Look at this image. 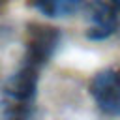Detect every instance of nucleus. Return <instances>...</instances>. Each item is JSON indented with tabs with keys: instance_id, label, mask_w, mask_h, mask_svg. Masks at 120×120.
<instances>
[{
	"instance_id": "0eeeda50",
	"label": "nucleus",
	"mask_w": 120,
	"mask_h": 120,
	"mask_svg": "<svg viewBox=\"0 0 120 120\" xmlns=\"http://www.w3.org/2000/svg\"><path fill=\"white\" fill-rule=\"evenodd\" d=\"M0 2H2V0H0Z\"/></svg>"
},
{
	"instance_id": "20e7f679",
	"label": "nucleus",
	"mask_w": 120,
	"mask_h": 120,
	"mask_svg": "<svg viewBox=\"0 0 120 120\" xmlns=\"http://www.w3.org/2000/svg\"><path fill=\"white\" fill-rule=\"evenodd\" d=\"M118 9L114 4L105 2V0H92L88 2V21L92 26L86 32L88 39L94 41H103L111 38L118 30Z\"/></svg>"
},
{
	"instance_id": "39448f33",
	"label": "nucleus",
	"mask_w": 120,
	"mask_h": 120,
	"mask_svg": "<svg viewBox=\"0 0 120 120\" xmlns=\"http://www.w3.org/2000/svg\"><path fill=\"white\" fill-rule=\"evenodd\" d=\"M86 0H32L34 8L47 17H68L77 13Z\"/></svg>"
},
{
	"instance_id": "7ed1b4c3",
	"label": "nucleus",
	"mask_w": 120,
	"mask_h": 120,
	"mask_svg": "<svg viewBox=\"0 0 120 120\" xmlns=\"http://www.w3.org/2000/svg\"><path fill=\"white\" fill-rule=\"evenodd\" d=\"M60 45V32L47 24H30L26 32V54L24 62L43 68Z\"/></svg>"
},
{
	"instance_id": "f03ea898",
	"label": "nucleus",
	"mask_w": 120,
	"mask_h": 120,
	"mask_svg": "<svg viewBox=\"0 0 120 120\" xmlns=\"http://www.w3.org/2000/svg\"><path fill=\"white\" fill-rule=\"evenodd\" d=\"M90 94L98 109L109 116H120V68H107L94 75Z\"/></svg>"
},
{
	"instance_id": "f257e3e1",
	"label": "nucleus",
	"mask_w": 120,
	"mask_h": 120,
	"mask_svg": "<svg viewBox=\"0 0 120 120\" xmlns=\"http://www.w3.org/2000/svg\"><path fill=\"white\" fill-rule=\"evenodd\" d=\"M38 79H39V68L24 62L6 82L4 86V98L8 111L6 116H30L32 107L38 94Z\"/></svg>"
},
{
	"instance_id": "423d86ee",
	"label": "nucleus",
	"mask_w": 120,
	"mask_h": 120,
	"mask_svg": "<svg viewBox=\"0 0 120 120\" xmlns=\"http://www.w3.org/2000/svg\"><path fill=\"white\" fill-rule=\"evenodd\" d=\"M111 2H112V4H114V8L120 11V0H111Z\"/></svg>"
}]
</instances>
